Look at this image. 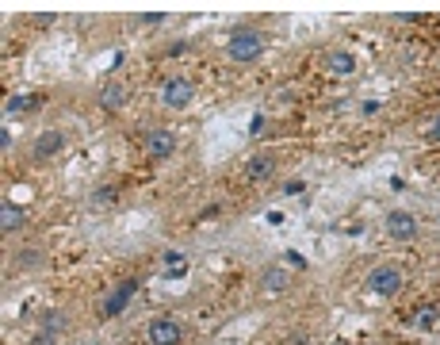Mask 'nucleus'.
Masks as SVG:
<instances>
[{"label": "nucleus", "mask_w": 440, "mask_h": 345, "mask_svg": "<svg viewBox=\"0 0 440 345\" xmlns=\"http://www.w3.org/2000/svg\"><path fill=\"white\" fill-rule=\"evenodd\" d=\"M226 54L233 62H257L265 54V35L257 27H233L226 39Z\"/></svg>", "instance_id": "1"}, {"label": "nucleus", "mask_w": 440, "mask_h": 345, "mask_svg": "<svg viewBox=\"0 0 440 345\" xmlns=\"http://www.w3.org/2000/svg\"><path fill=\"white\" fill-rule=\"evenodd\" d=\"M402 284H406V276H402L398 265H379L368 273V292L379 295V300H390V295L402 292Z\"/></svg>", "instance_id": "2"}, {"label": "nucleus", "mask_w": 440, "mask_h": 345, "mask_svg": "<svg viewBox=\"0 0 440 345\" xmlns=\"http://www.w3.org/2000/svg\"><path fill=\"white\" fill-rule=\"evenodd\" d=\"M138 284H142L138 276H134V281H119L115 288H111V295H108V300L100 303V319H115V315H123V311H127V303L134 300Z\"/></svg>", "instance_id": "3"}, {"label": "nucleus", "mask_w": 440, "mask_h": 345, "mask_svg": "<svg viewBox=\"0 0 440 345\" xmlns=\"http://www.w3.org/2000/svg\"><path fill=\"white\" fill-rule=\"evenodd\" d=\"M146 338L149 345H180L184 341V326L173 319V315H161V319H154L146 326Z\"/></svg>", "instance_id": "4"}, {"label": "nucleus", "mask_w": 440, "mask_h": 345, "mask_svg": "<svg viewBox=\"0 0 440 345\" xmlns=\"http://www.w3.org/2000/svg\"><path fill=\"white\" fill-rule=\"evenodd\" d=\"M161 100H165V108H173V111H184L195 100V85L188 77H168L165 81V89H161Z\"/></svg>", "instance_id": "5"}, {"label": "nucleus", "mask_w": 440, "mask_h": 345, "mask_svg": "<svg viewBox=\"0 0 440 345\" xmlns=\"http://www.w3.org/2000/svg\"><path fill=\"white\" fill-rule=\"evenodd\" d=\"M173 150H176V135H173V130H165V127L146 130V157H149V162H168Z\"/></svg>", "instance_id": "6"}, {"label": "nucleus", "mask_w": 440, "mask_h": 345, "mask_svg": "<svg viewBox=\"0 0 440 345\" xmlns=\"http://www.w3.org/2000/svg\"><path fill=\"white\" fill-rule=\"evenodd\" d=\"M383 227H387V234L395 242H414L417 238V219L410 215V211H387Z\"/></svg>", "instance_id": "7"}, {"label": "nucleus", "mask_w": 440, "mask_h": 345, "mask_svg": "<svg viewBox=\"0 0 440 345\" xmlns=\"http://www.w3.org/2000/svg\"><path fill=\"white\" fill-rule=\"evenodd\" d=\"M62 150H65V135H62V130H42V135L35 138V146H31L35 162H50V157H58Z\"/></svg>", "instance_id": "8"}, {"label": "nucleus", "mask_w": 440, "mask_h": 345, "mask_svg": "<svg viewBox=\"0 0 440 345\" xmlns=\"http://www.w3.org/2000/svg\"><path fill=\"white\" fill-rule=\"evenodd\" d=\"M325 69H330L333 77H352V73H357V58H352V50L337 46V50L325 54Z\"/></svg>", "instance_id": "9"}, {"label": "nucleus", "mask_w": 440, "mask_h": 345, "mask_svg": "<svg viewBox=\"0 0 440 345\" xmlns=\"http://www.w3.org/2000/svg\"><path fill=\"white\" fill-rule=\"evenodd\" d=\"M123 104H127V89L119 85V81H111V85L100 89V108L104 111H119Z\"/></svg>", "instance_id": "10"}, {"label": "nucleus", "mask_w": 440, "mask_h": 345, "mask_svg": "<svg viewBox=\"0 0 440 345\" xmlns=\"http://www.w3.org/2000/svg\"><path fill=\"white\" fill-rule=\"evenodd\" d=\"M20 227H23V208H16L12 200H4L0 203V230L12 234V230H20Z\"/></svg>", "instance_id": "11"}, {"label": "nucleus", "mask_w": 440, "mask_h": 345, "mask_svg": "<svg viewBox=\"0 0 440 345\" xmlns=\"http://www.w3.org/2000/svg\"><path fill=\"white\" fill-rule=\"evenodd\" d=\"M260 284H265L268 292H284V288L291 284V276H287L284 265H268L265 273H260Z\"/></svg>", "instance_id": "12"}, {"label": "nucleus", "mask_w": 440, "mask_h": 345, "mask_svg": "<svg viewBox=\"0 0 440 345\" xmlns=\"http://www.w3.org/2000/svg\"><path fill=\"white\" fill-rule=\"evenodd\" d=\"M272 169H276V157H268V154L249 157V176H253V181H268Z\"/></svg>", "instance_id": "13"}, {"label": "nucleus", "mask_w": 440, "mask_h": 345, "mask_svg": "<svg viewBox=\"0 0 440 345\" xmlns=\"http://www.w3.org/2000/svg\"><path fill=\"white\" fill-rule=\"evenodd\" d=\"M42 100H46V96H12L4 111H8V115H20V111H35V108L42 104Z\"/></svg>", "instance_id": "14"}, {"label": "nucleus", "mask_w": 440, "mask_h": 345, "mask_svg": "<svg viewBox=\"0 0 440 345\" xmlns=\"http://www.w3.org/2000/svg\"><path fill=\"white\" fill-rule=\"evenodd\" d=\"M184 273H188V265H184V254H165V281H180Z\"/></svg>", "instance_id": "15"}, {"label": "nucleus", "mask_w": 440, "mask_h": 345, "mask_svg": "<svg viewBox=\"0 0 440 345\" xmlns=\"http://www.w3.org/2000/svg\"><path fill=\"white\" fill-rule=\"evenodd\" d=\"M436 307L433 303H425V307H421V311H417V319H414V326H421V330H433V326H436Z\"/></svg>", "instance_id": "16"}, {"label": "nucleus", "mask_w": 440, "mask_h": 345, "mask_svg": "<svg viewBox=\"0 0 440 345\" xmlns=\"http://www.w3.org/2000/svg\"><path fill=\"white\" fill-rule=\"evenodd\" d=\"M65 326V315L62 311H46V319H42V334H58Z\"/></svg>", "instance_id": "17"}, {"label": "nucleus", "mask_w": 440, "mask_h": 345, "mask_svg": "<svg viewBox=\"0 0 440 345\" xmlns=\"http://www.w3.org/2000/svg\"><path fill=\"white\" fill-rule=\"evenodd\" d=\"M108 203H115V188H111V184L96 188V196H92V208H108Z\"/></svg>", "instance_id": "18"}, {"label": "nucleus", "mask_w": 440, "mask_h": 345, "mask_svg": "<svg viewBox=\"0 0 440 345\" xmlns=\"http://www.w3.org/2000/svg\"><path fill=\"white\" fill-rule=\"evenodd\" d=\"M188 50H192V43L184 39V43H173V46H168L165 54H168V58H180V54H188Z\"/></svg>", "instance_id": "19"}, {"label": "nucleus", "mask_w": 440, "mask_h": 345, "mask_svg": "<svg viewBox=\"0 0 440 345\" xmlns=\"http://www.w3.org/2000/svg\"><path fill=\"white\" fill-rule=\"evenodd\" d=\"M425 138H429V142H440V115L433 119V123H429V130H425Z\"/></svg>", "instance_id": "20"}, {"label": "nucleus", "mask_w": 440, "mask_h": 345, "mask_svg": "<svg viewBox=\"0 0 440 345\" xmlns=\"http://www.w3.org/2000/svg\"><path fill=\"white\" fill-rule=\"evenodd\" d=\"M260 130H265V115H253L249 119V135H260Z\"/></svg>", "instance_id": "21"}, {"label": "nucleus", "mask_w": 440, "mask_h": 345, "mask_svg": "<svg viewBox=\"0 0 440 345\" xmlns=\"http://www.w3.org/2000/svg\"><path fill=\"white\" fill-rule=\"evenodd\" d=\"M142 23H146V27H157V23H165V16H161V12H154V16H142Z\"/></svg>", "instance_id": "22"}, {"label": "nucleus", "mask_w": 440, "mask_h": 345, "mask_svg": "<svg viewBox=\"0 0 440 345\" xmlns=\"http://www.w3.org/2000/svg\"><path fill=\"white\" fill-rule=\"evenodd\" d=\"M284 192H287V196H299V192H303V181H287Z\"/></svg>", "instance_id": "23"}, {"label": "nucleus", "mask_w": 440, "mask_h": 345, "mask_svg": "<svg viewBox=\"0 0 440 345\" xmlns=\"http://www.w3.org/2000/svg\"><path fill=\"white\" fill-rule=\"evenodd\" d=\"M360 111H364V115H376V111H379V100H364Z\"/></svg>", "instance_id": "24"}, {"label": "nucleus", "mask_w": 440, "mask_h": 345, "mask_svg": "<svg viewBox=\"0 0 440 345\" xmlns=\"http://www.w3.org/2000/svg\"><path fill=\"white\" fill-rule=\"evenodd\" d=\"M287 261H291V265H295V268H306V261H303V257H299V254H295V249H287Z\"/></svg>", "instance_id": "25"}, {"label": "nucleus", "mask_w": 440, "mask_h": 345, "mask_svg": "<svg viewBox=\"0 0 440 345\" xmlns=\"http://www.w3.org/2000/svg\"><path fill=\"white\" fill-rule=\"evenodd\" d=\"M35 345H58V341H54V334H39V338H35Z\"/></svg>", "instance_id": "26"}, {"label": "nucleus", "mask_w": 440, "mask_h": 345, "mask_svg": "<svg viewBox=\"0 0 440 345\" xmlns=\"http://www.w3.org/2000/svg\"><path fill=\"white\" fill-rule=\"evenodd\" d=\"M291 345H306V334H291Z\"/></svg>", "instance_id": "27"}]
</instances>
